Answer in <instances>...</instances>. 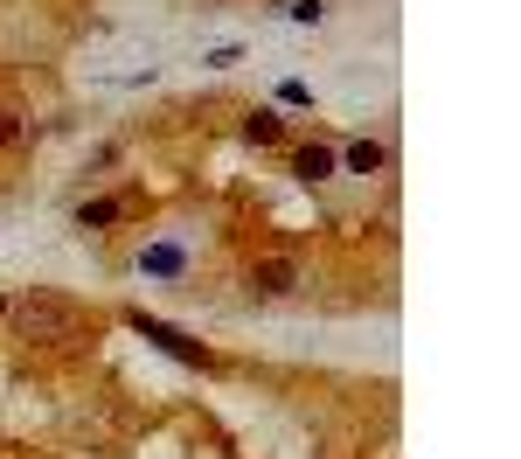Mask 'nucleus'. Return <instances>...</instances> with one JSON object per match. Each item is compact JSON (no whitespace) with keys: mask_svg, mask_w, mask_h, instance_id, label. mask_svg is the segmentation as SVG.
<instances>
[{"mask_svg":"<svg viewBox=\"0 0 521 459\" xmlns=\"http://www.w3.org/2000/svg\"><path fill=\"white\" fill-rule=\"evenodd\" d=\"M105 223H119V202H84L77 209V230H105Z\"/></svg>","mask_w":521,"mask_h":459,"instance_id":"0eeeda50","label":"nucleus"},{"mask_svg":"<svg viewBox=\"0 0 521 459\" xmlns=\"http://www.w3.org/2000/svg\"><path fill=\"white\" fill-rule=\"evenodd\" d=\"M7 320L21 327V341H42V348H63V341H84L91 334V313L63 293H21L7 306Z\"/></svg>","mask_w":521,"mask_h":459,"instance_id":"f257e3e1","label":"nucleus"},{"mask_svg":"<svg viewBox=\"0 0 521 459\" xmlns=\"http://www.w3.org/2000/svg\"><path fill=\"white\" fill-rule=\"evenodd\" d=\"M334 167H341L334 147H299V153H292V174H299V181H327Z\"/></svg>","mask_w":521,"mask_h":459,"instance_id":"20e7f679","label":"nucleus"},{"mask_svg":"<svg viewBox=\"0 0 521 459\" xmlns=\"http://www.w3.org/2000/svg\"><path fill=\"white\" fill-rule=\"evenodd\" d=\"M251 293H264V300L299 293V258H258V265H251Z\"/></svg>","mask_w":521,"mask_h":459,"instance_id":"f03ea898","label":"nucleus"},{"mask_svg":"<svg viewBox=\"0 0 521 459\" xmlns=\"http://www.w3.org/2000/svg\"><path fill=\"white\" fill-rule=\"evenodd\" d=\"M28 140V119L21 112H0V147H21Z\"/></svg>","mask_w":521,"mask_h":459,"instance_id":"1a4fd4ad","label":"nucleus"},{"mask_svg":"<svg viewBox=\"0 0 521 459\" xmlns=\"http://www.w3.org/2000/svg\"><path fill=\"white\" fill-rule=\"evenodd\" d=\"M139 265H146V272H181V251H174V244H153Z\"/></svg>","mask_w":521,"mask_h":459,"instance_id":"6e6552de","label":"nucleus"},{"mask_svg":"<svg viewBox=\"0 0 521 459\" xmlns=\"http://www.w3.org/2000/svg\"><path fill=\"white\" fill-rule=\"evenodd\" d=\"M244 140H251V147H278V140H285V119H278V112H251V119H244Z\"/></svg>","mask_w":521,"mask_h":459,"instance_id":"423d86ee","label":"nucleus"},{"mask_svg":"<svg viewBox=\"0 0 521 459\" xmlns=\"http://www.w3.org/2000/svg\"><path fill=\"white\" fill-rule=\"evenodd\" d=\"M7 306H14V300H7V293H0V320H7Z\"/></svg>","mask_w":521,"mask_h":459,"instance_id":"9d476101","label":"nucleus"},{"mask_svg":"<svg viewBox=\"0 0 521 459\" xmlns=\"http://www.w3.org/2000/svg\"><path fill=\"white\" fill-rule=\"evenodd\" d=\"M132 327H139L146 341H160L167 355H181V362H202V369H209V348H195V341H188L181 327H167V320H146V313H132Z\"/></svg>","mask_w":521,"mask_h":459,"instance_id":"7ed1b4c3","label":"nucleus"},{"mask_svg":"<svg viewBox=\"0 0 521 459\" xmlns=\"http://www.w3.org/2000/svg\"><path fill=\"white\" fill-rule=\"evenodd\" d=\"M348 160V174H383L390 167V153H383V140H355V147L341 153Z\"/></svg>","mask_w":521,"mask_h":459,"instance_id":"39448f33","label":"nucleus"}]
</instances>
